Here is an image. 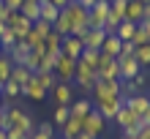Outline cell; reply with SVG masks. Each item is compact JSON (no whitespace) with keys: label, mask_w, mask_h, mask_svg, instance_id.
I'll return each instance as SVG.
<instances>
[{"label":"cell","mask_w":150,"mask_h":139,"mask_svg":"<svg viewBox=\"0 0 150 139\" xmlns=\"http://www.w3.org/2000/svg\"><path fill=\"white\" fill-rule=\"evenodd\" d=\"M66 16H68V22H71V36L76 38H82L87 30H90V25H87V8L85 6H79L76 0H71L66 8H60Z\"/></svg>","instance_id":"obj_1"},{"label":"cell","mask_w":150,"mask_h":139,"mask_svg":"<svg viewBox=\"0 0 150 139\" xmlns=\"http://www.w3.org/2000/svg\"><path fill=\"white\" fill-rule=\"evenodd\" d=\"M6 123H8V128H19V131L28 134V136L36 131L33 117H30L25 109H19V107H8V109H6Z\"/></svg>","instance_id":"obj_2"},{"label":"cell","mask_w":150,"mask_h":139,"mask_svg":"<svg viewBox=\"0 0 150 139\" xmlns=\"http://www.w3.org/2000/svg\"><path fill=\"white\" fill-rule=\"evenodd\" d=\"M52 71H55L57 82H71V85H74V74H76V60L60 52V55H57V60H55V68H52Z\"/></svg>","instance_id":"obj_3"},{"label":"cell","mask_w":150,"mask_h":139,"mask_svg":"<svg viewBox=\"0 0 150 139\" xmlns=\"http://www.w3.org/2000/svg\"><path fill=\"white\" fill-rule=\"evenodd\" d=\"M112 95H123V82L120 79H96L93 85V98H112Z\"/></svg>","instance_id":"obj_4"},{"label":"cell","mask_w":150,"mask_h":139,"mask_svg":"<svg viewBox=\"0 0 150 139\" xmlns=\"http://www.w3.org/2000/svg\"><path fill=\"white\" fill-rule=\"evenodd\" d=\"M120 107H123V95H112V98H98L96 101V112H98L104 120H115Z\"/></svg>","instance_id":"obj_5"},{"label":"cell","mask_w":150,"mask_h":139,"mask_svg":"<svg viewBox=\"0 0 150 139\" xmlns=\"http://www.w3.org/2000/svg\"><path fill=\"white\" fill-rule=\"evenodd\" d=\"M104 128H107V120H104L98 112H96V107H93V109H90V115H85V117H82V131L98 139V136L104 134Z\"/></svg>","instance_id":"obj_6"},{"label":"cell","mask_w":150,"mask_h":139,"mask_svg":"<svg viewBox=\"0 0 150 139\" xmlns=\"http://www.w3.org/2000/svg\"><path fill=\"white\" fill-rule=\"evenodd\" d=\"M8 28H11V33L16 36V41H22V38H28V33L33 30V22L30 19H25V16L19 11H11V16H8Z\"/></svg>","instance_id":"obj_7"},{"label":"cell","mask_w":150,"mask_h":139,"mask_svg":"<svg viewBox=\"0 0 150 139\" xmlns=\"http://www.w3.org/2000/svg\"><path fill=\"white\" fill-rule=\"evenodd\" d=\"M109 3L112 0H96V6L87 11V25H90V28H104L107 14H109Z\"/></svg>","instance_id":"obj_8"},{"label":"cell","mask_w":150,"mask_h":139,"mask_svg":"<svg viewBox=\"0 0 150 139\" xmlns=\"http://www.w3.org/2000/svg\"><path fill=\"white\" fill-rule=\"evenodd\" d=\"M117 63H120V79H134L137 74H142V66L137 63L134 55H117Z\"/></svg>","instance_id":"obj_9"},{"label":"cell","mask_w":150,"mask_h":139,"mask_svg":"<svg viewBox=\"0 0 150 139\" xmlns=\"http://www.w3.org/2000/svg\"><path fill=\"white\" fill-rule=\"evenodd\" d=\"M115 123H117L123 131H128V128H142V117L139 115H134L128 107H120V112H117V117H115Z\"/></svg>","instance_id":"obj_10"},{"label":"cell","mask_w":150,"mask_h":139,"mask_svg":"<svg viewBox=\"0 0 150 139\" xmlns=\"http://www.w3.org/2000/svg\"><path fill=\"white\" fill-rule=\"evenodd\" d=\"M123 107H128L134 115H139L142 117L145 115V109L150 107V95H145V93H137V95H126L123 98Z\"/></svg>","instance_id":"obj_11"},{"label":"cell","mask_w":150,"mask_h":139,"mask_svg":"<svg viewBox=\"0 0 150 139\" xmlns=\"http://www.w3.org/2000/svg\"><path fill=\"white\" fill-rule=\"evenodd\" d=\"M98 76H101V79H120V63H117V57H104L101 55Z\"/></svg>","instance_id":"obj_12"},{"label":"cell","mask_w":150,"mask_h":139,"mask_svg":"<svg viewBox=\"0 0 150 139\" xmlns=\"http://www.w3.org/2000/svg\"><path fill=\"white\" fill-rule=\"evenodd\" d=\"M60 52L68 55V57H74V60H79V55L85 52L82 38H76V36H63V41H60Z\"/></svg>","instance_id":"obj_13"},{"label":"cell","mask_w":150,"mask_h":139,"mask_svg":"<svg viewBox=\"0 0 150 139\" xmlns=\"http://www.w3.org/2000/svg\"><path fill=\"white\" fill-rule=\"evenodd\" d=\"M104 38H107V33H104V28H90L82 36V47L85 49H101Z\"/></svg>","instance_id":"obj_14"},{"label":"cell","mask_w":150,"mask_h":139,"mask_svg":"<svg viewBox=\"0 0 150 139\" xmlns=\"http://www.w3.org/2000/svg\"><path fill=\"white\" fill-rule=\"evenodd\" d=\"M49 95L60 104V107H71V82H57Z\"/></svg>","instance_id":"obj_15"},{"label":"cell","mask_w":150,"mask_h":139,"mask_svg":"<svg viewBox=\"0 0 150 139\" xmlns=\"http://www.w3.org/2000/svg\"><path fill=\"white\" fill-rule=\"evenodd\" d=\"M6 55L11 57V63H14V66H25V63H28V55H30V47L25 44V41H16V44L8 49Z\"/></svg>","instance_id":"obj_16"},{"label":"cell","mask_w":150,"mask_h":139,"mask_svg":"<svg viewBox=\"0 0 150 139\" xmlns=\"http://www.w3.org/2000/svg\"><path fill=\"white\" fill-rule=\"evenodd\" d=\"M120 52H123V41L117 36H107L104 38V44H101V55L104 57H117Z\"/></svg>","instance_id":"obj_17"},{"label":"cell","mask_w":150,"mask_h":139,"mask_svg":"<svg viewBox=\"0 0 150 139\" xmlns=\"http://www.w3.org/2000/svg\"><path fill=\"white\" fill-rule=\"evenodd\" d=\"M126 19L128 22H142L145 19V3L142 0H128L126 3Z\"/></svg>","instance_id":"obj_18"},{"label":"cell","mask_w":150,"mask_h":139,"mask_svg":"<svg viewBox=\"0 0 150 139\" xmlns=\"http://www.w3.org/2000/svg\"><path fill=\"white\" fill-rule=\"evenodd\" d=\"M22 95H28V98H33V101H44V98H47V90H44L41 87V85L36 82V76H33V79L28 82V85H25V87H22Z\"/></svg>","instance_id":"obj_19"},{"label":"cell","mask_w":150,"mask_h":139,"mask_svg":"<svg viewBox=\"0 0 150 139\" xmlns=\"http://www.w3.org/2000/svg\"><path fill=\"white\" fill-rule=\"evenodd\" d=\"M79 63H85L87 68L98 71V66H101V49H85L82 55H79Z\"/></svg>","instance_id":"obj_20"},{"label":"cell","mask_w":150,"mask_h":139,"mask_svg":"<svg viewBox=\"0 0 150 139\" xmlns=\"http://www.w3.org/2000/svg\"><path fill=\"white\" fill-rule=\"evenodd\" d=\"M60 41H63V36H57L55 30H49L47 36H44V52H47V55H60Z\"/></svg>","instance_id":"obj_21"},{"label":"cell","mask_w":150,"mask_h":139,"mask_svg":"<svg viewBox=\"0 0 150 139\" xmlns=\"http://www.w3.org/2000/svg\"><path fill=\"white\" fill-rule=\"evenodd\" d=\"M19 14L25 16V19H30V22H38V19H41V3L25 0V3H22V8H19Z\"/></svg>","instance_id":"obj_22"},{"label":"cell","mask_w":150,"mask_h":139,"mask_svg":"<svg viewBox=\"0 0 150 139\" xmlns=\"http://www.w3.org/2000/svg\"><path fill=\"white\" fill-rule=\"evenodd\" d=\"M79 131H82V120L79 117H68L63 126H60V134H63V139H74Z\"/></svg>","instance_id":"obj_23"},{"label":"cell","mask_w":150,"mask_h":139,"mask_svg":"<svg viewBox=\"0 0 150 139\" xmlns=\"http://www.w3.org/2000/svg\"><path fill=\"white\" fill-rule=\"evenodd\" d=\"M90 109H93V101L90 98H76V101H71V117H79V120H82L85 115H90Z\"/></svg>","instance_id":"obj_24"},{"label":"cell","mask_w":150,"mask_h":139,"mask_svg":"<svg viewBox=\"0 0 150 139\" xmlns=\"http://www.w3.org/2000/svg\"><path fill=\"white\" fill-rule=\"evenodd\" d=\"M11 79L19 85V87H25V85H28L30 79H33V71L28 66H14V71H11Z\"/></svg>","instance_id":"obj_25"},{"label":"cell","mask_w":150,"mask_h":139,"mask_svg":"<svg viewBox=\"0 0 150 139\" xmlns=\"http://www.w3.org/2000/svg\"><path fill=\"white\" fill-rule=\"evenodd\" d=\"M36 76V82L41 85L47 93H52V87L57 85V76H55V71H38V74H33Z\"/></svg>","instance_id":"obj_26"},{"label":"cell","mask_w":150,"mask_h":139,"mask_svg":"<svg viewBox=\"0 0 150 139\" xmlns=\"http://www.w3.org/2000/svg\"><path fill=\"white\" fill-rule=\"evenodd\" d=\"M134 30H137V22L123 19V22L117 25V30H115V36H117L120 41H131V38H134Z\"/></svg>","instance_id":"obj_27"},{"label":"cell","mask_w":150,"mask_h":139,"mask_svg":"<svg viewBox=\"0 0 150 139\" xmlns=\"http://www.w3.org/2000/svg\"><path fill=\"white\" fill-rule=\"evenodd\" d=\"M57 16H60V8H57V6H52V3H41V22L55 25Z\"/></svg>","instance_id":"obj_28"},{"label":"cell","mask_w":150,"mask_h":139,"mask_svg":"<svg viewBox=\"0 0 150 139\" xmlns=\"http://www.w3.org/2000/svg\"><path fill=\"white\" fill-rule=\"evenodd\" d=\"M134 57H137V63L142 66V68H147L150 66V44H139L134 49Z\"/></svg>","instance_id":"obj_29"},{"label":"cell","mask_w":150,"mask_h":139,"mask_svg":"<svg viewBox=\"0 0 150 139\" xmlns=\"http://www.w3.org/2000/svg\"><path fill=\"white\" fill-rule=\"evenodd\" d=\"M11 71H14V63L8 55H0V82H8L11 79Z\"/></svg>","instance_id":"obj_30"},{"label":"cell","mask_w":150,"mask_h":139,"mask_svg":"<svg viewBox=\"0 0 150 139\" xmlns=\"http://www.w3.org/2000/svg\"><path fill=\"white\" fill-rule=\"evenodd\" d=\"M55 136V128H52V123H41L36 131L30 134V139H52Z\"/></svg>","instance_id":"obj_31"},{"label":"cell","mask_w":150,"mask_h":139,"mask_svg":"<svg viewBox=\"0 0 150 139\" xmlns=\"http://www.w3.org/2000/svg\"><path fill=\"white\" fill-rule=\"evenodd\" d=\"M68 117H71V107H60V104H57L55 112H52V120H55V126H63Z\"/></svg>","instance_id":"obj_32"},{"label":"cell","mask_w":150,"mask_h":139,"mask_svg":"<svg viewBox=\"0 0 150 139\" xmlns=\"http://www.w3.org/2000/svg\"><path fill=\"white\" fill-rule=\"evenodd\" d=\"M0 93H3V98H16V95H22V87L14 79H8V82H3V90Z\"/></svg>","instance_id":"obj_33"},{"label":"cell","mask_w":150,"mask_h":139,"mask_svg":"<svg viewBox=\"0 0 150 139\" xmlns=\"http://www.w3.org/2000/svg\"><path fill=\"white\" fill-rule=\"evenodd\" d=\"M0 44H3V55H6V52H8V49H11L14 44H16V36H14V33H11V28H8V25H6V30H3V33H0Z\"/></svg>","instance_id":"obj_34"},{"label":"cell","mask_w":150,"mask_h":139,"mask_svg":"<svg viewBox=\"0 0 150 139\" xmlns=\"http://www.w3.org/2000/svg\"><path fill=\"white\" fill-rule=\"evenodd\" d=\"M49 30H52V25H47V22H41V19H38V22H33V33H36L38 38H44V36H47Z\"/></svg>","instance_id":"obj_35"},{"label":"cell","mask_w":150,"mask_h":139,"mask_svg":"<svg viewBox=\"0 0 150 139\" xmlns=\"http://www.w3.org/2000/svg\"><path fill=\"white\" fill-rule=\"evenodd\" d=\"M131 41H134L137 47H139V44H150V38H147V33H145L142 28H139V25H137V30H134V38H131Z\"/></svg>","instance_id":"obj_36"},{"label":"cell","mask_w":150,"mask_h":139,"mask_svg":"<svg viewBox=\"0 0 150 139\" xmlns=\"http://www.w3.org/2000/svg\"><path fill=\"white\" fill-rule=\"evenodd\" d=\"M8 16H11V8H8L3 0H0V22H8Z\"/></svg>","instance_id":"obj_37"},{"label":"cell","mask_w":150,"mask_h":139,"mask_svg":"<svg viewBox=\"0 0 150 139\" xmlns=\"http://www.w3.org/2000/svg\"><path fill=\"white\" fill-rule=\"evenodd\" d=\"M3 3H6L8 8H11V11H19V8H22V3H25V0H3Z\"/></svg>","instance_id":"obj_38"},{"label":"cell","mask_w":150,"mask_h":139,"mask_svg":"<svg viewBox=\"0 0 150 139\" xmlns=\"http://www.w3.org/2000/svg\"><path fill=\"white\" fill-rule=\"evenodd\" d=\"M38 3H52V6H57V8H66L71 0H38Z\"/></svg>","instance_id":"obj_39"},{"label":"cell","mask_w":150,"mask_h":139,"mask_svg":"<svg viewBox=\"0 0 150 139\" xmlns=\"http://www.w3.org/2000/svg\"><path fill=\"white\" fill-rule=\"evenodd\" d=\"M134 85H137V90L145 87V74H137V76H134Z\"/></svg>","instance_id":"obj_40"},{"label":"cell","mask_w":150,"mask_h":139,"mask_svg":"<svg viewBox=\"0 0 150 139\" xmlns=\"http://www.w3.org/2000/svg\"><path fill=\"white\" fill-rule=\"evenodd\" d=\"M139 139H150V126H142V128H139Z\"/></svg>","instance_id":"obj_41"},{"label":"cell","mask_w":150,"mask_h":139,"mask_svg":"<svg viewBox=\"0 0 150 139\" xmlns=\"http://www.w3.org/2000/svg\"><path fill=\"white\" fill-rule=\"evenodd\" d=\"M139 25V28H142L145 33H147V38H150V19H142V22H137Z\"/></svg>","instance_id":"obj_42"},{"label":"cell","mask_w":150,"mask_h":139,"mask_svg":"<svg viewBox=\"0 0 150 139\" xmlns=\"http://www.w3.org/2000/svg\"><path fill=\"white\" fill-rule=\"evenodd\" d=\"M76 3H79V6H85V8H87V11H90V8L96 6V0H76Z\"/></svg>","instance_id":"obj_43"},{"label":"cell","mask_w":150,"mask_h":139,"mask_svg":"<svg viewBox=\"0 0 150 139\" xmlns=\"http://www.w3.org/2000/svg\"><path fill=\"white\" fill-rule=\"evenodd\" d=\"M142 126H150V107L145 109V115H142Z\"/></svg>","instance_id":"obj_44"},{"label":"cell","mask_w":150,"mask_h":139,"mask_svg":"<svg viewBox=\"0 0 150 139\" xmlns=\"http://www.w3.org/2000/svg\"><path fill=\"white\" fill-rule=\"evenodd\" d=\"M74 139H96V136H90V134H85V131H79V134H76Z\"/></svg>","instance_id":"obj_45"},{"label":"cell","mask_w":150,"mask_h":139,"mask_svg":"<svg viewBox=\"0 0 150 139\" xmlns=\"http://www.w3.org/2000/svg\"><path fill=\"white\" fill-rule=\"evenodd\" d=\"M145 19H150V6H145Z\"/></svg>","instance_id":"obj_46"},{"label":"cell","mask_w":150,"mask_h":139,"mask_svg":"<svg viewBox=\"0 0 150 139\" xmlns=\"http://www.w3.org/2000/svg\"><path fill=\"white\" fill-rule=\"evenodd\" d=\"M3 104H6V98H3V93H0V109H3Z\"/></svg>","instance_id":"obj_47"},{"label":"cell","mask_w":150,"mask_h":139,"mask_svg":"<svg viewBox=\"0 0 150 139\" xmlns=\"http://www.w3.org/2000/svg\"><path fill=\"white\" fill-rule=\"evenodd\" d=\"M120 139H139V136H126V134H123V136H120Z\"/></svg>","instance_id":"obj_48"},{"label":"cell","mask_w":150,"mask_h":139,"mask_svg":"<svg viewBox=\"0 0 150 139\" xmlns=\"http://www.w3.org/2000/svg\"><path fill=\"white\" fill-rule=\"evenodd\" d=\"M0 139H6V131H3V128H0Z\"/></svg>","instance_id":"obj_49"},{"label":"cell","mask_w":150,"mask_h":139,"mask_svg":"<svg viewBox=\"0 0 150 139\" xmlns=\"http://www.w3.org/2000/svg\"><path fill=\"white\" fill-rule=\"evenodd\" d=\"M142 3H145V6H150V0H142Z\"/></svg>","instance_id":"obj_50"},{"label":"cell","mask_w":150,"mask_h":139,"mask_svg":"<svg viewBox=\"0 0 150 139\" xmlns=\"http://www.w3.org/2000/svg\"><path fill=\"white\" fill-rule=\"evenodd\" d=\"M0 55H3V44H0Z\"/></svg>","instance_id":"obj_51"},{"label":"cell","mask_w":150,"mask_h":139,"mask_svg":"<svg viewBox=\"0 0 150 139\" xmlns=\"http://www.w3.org/2000/svg\"><path fill=\"white\" fill-rule=\"evenodd\" d=\"M0 90H3V82H0Z\"/></svg>","instance_id":"obj_52"},{"label":"cell","mask_w":150,"mask_h":139,"mask_svg":"<svg viewBox=\"0 0 150 139\" xmlns=\"http://www.w3.org/2000/svg\"><path fill=\"white\" fill-rule=\"evenodd\" d=\"M33 3H38V0H33Z\"/></svg>","instance_id":"obj_53"}]
</instances>
